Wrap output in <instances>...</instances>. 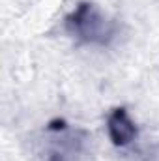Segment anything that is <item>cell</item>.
Segmentation results:
<instances>
[{"label":"cell","mask_w":159,"mask_h":161,"mask_svg":"<svg viewBox=\"0 0 159 161\" xmlns=\"http://www.w3.org/2000/svg\"><path fill=\"white\" fill-rule=\"evenodd\" d=\"M66 28L75 40L88 45H109L116 36V23L92 2H80L66 17Z\"/></svg>","instance_id":"cell-1"},{"label":"cell","mask_w":159,"mask_h":161,"mask_svg":"<svg viewBox=\"0 0 159 161\" xmlns=\"http://www.w3.org/2000/svg\"><path fill=\"white\" fill-rule=\"evenodd\" d=\"M107 131H109V139L112 141V144L120 148L131 144L137 137V125L123 107L111 111V114L107 116Z\"/></svg>","instance_id":"cell-2"}]
</instances>
